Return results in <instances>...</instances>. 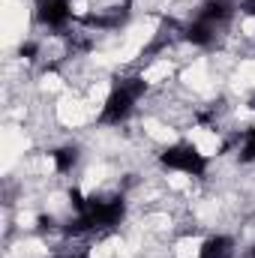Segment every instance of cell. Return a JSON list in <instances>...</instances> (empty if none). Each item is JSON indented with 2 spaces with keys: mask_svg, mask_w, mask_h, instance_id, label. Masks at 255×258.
Here are the masks:
<instances>
[{
  "mask_svg": "<svg viewBox=\"0 0 255 258\" xmlns=\"http://www.w3.org/2000/svg\"><path fill=\"white\" fill-rule=\"evenodd\" d=\"M147 93H150V81H147L144 72H132V75L117 78L108 87V93H105V99L99 105L96 123L99 126H108V129H117V126H123V123H129L132 114L138 111V102Z\"/></svg>",
  "mask_w": 255,
  "mask_h": 258,
  "instance_id": "cell-1",
  "label": "cell"
},
{
  "mask_svg": "<svg viewBox=\"0 0 255 258\" xmlns=\"http://www.w3.org/2000/svg\"><path fill=\"white\" fill-rule=\"evenodd\" d=\"M156 165L168 174H183L189 180H204L213 159L210 153H204L195 141H186V138H177L171 144H162L159 153H156Z\"/></svg>",
  "mask_w": 255,
  "mask_h": 258,
  "instance_id": "cell-2",
  "label": "cell"
},
{
  "mask_svg": "<svg viewBox=\"0 0 255 258\" xmlns=\"http://www.w3.org/2000/svg\"><path fill=\"white\" fill-rule=\"evenodd\" d=\"M33 21L54 36H66L69 27L78 21L75 0H33Z\"/></svg>",
  "mask_w": 255,
  "mask_h": 258,
  "instance_id": "cell-3",
  "label": "cell"
},
{
  "mask_svg": "<svg viewBox=\"0 0 255 258\" xmlns=\"http://www.w3.org/2000/svg\"><path fill=\"white\" fill-rule=\"evenodd\" d=\"M219 36H222V30L207 24V21H201V18H192V21H186L180 27V42H186V45L198 48V51H213L219 45Z\"/></svg>",
  "mask_w": 255,
  "mask_h": 258,
  "instance_id": "cell-4",
  "label": "cell"
},
{
  "mask_svg": "<svg viewBox=\"0 0 255 258\" xmlns=\"http://www.w3.org/2000/svg\"><path fill=\"white\" fill-rule=\"evenodd\" d=\"M237 15H240L237 0H201L198 9H195V18H201V21H207L219 30H225Z\"/></svg>",
  "mask_w": 255,
  "mask_h": 258,
  "instance_id": "cell-5",
  "label": "cell"
},
{
  "mask_svg": "<svg viewBox=\"0 0 255 258\" xmlns=\"http://www.w3.org/2000/svg\"><path fill=\"white\" fill-rule=\"evenodd\" d=\"M48 159H51V171H54L57 177H69V174L81 165L84 150H81V144H75V141H63V144H54V147L48 150Z\"/></svg>",
  "mask_w": 255,
  "mask_h": 258,
  "instance_id": "cell-6",
  "label": "cell"
},
{
  "mask_svg": "<svg viewBox=\"0 0 255 258\" xmlns=\"http://www.w3.org/2000/svg\"><path fill=\"white\" fill-rule=\"evenodd\" d=\"M195 258H237V237L225 231H213L198 243Z\"/></svg>",
  "mask_w": 255,
  "mask_h": 258,
  "instance_id": "cell-7",
  "label": "cell"
},
{
  "mask_svg": "<svg viewBox=\"0 0 255 258\" xmlns=\"http://www.w3.org/2000/svg\"><path fill=\"white\" fill-rule=\"evenodd\" d=\"M237 162L240 165H255V126L246 129L240 144H237Z\"/></svg>",
  "mask_w": 255,
  "mask_h": 258,
  "instance_id": "cell-8",
  "label": "cell"
},
{
  "mask_svg": "<svg viewBox=\"0 0 255 258\" xmlns=\"http://www.w3.org/2000/svg\"><path fill=\"white\" fill-rule=\"evenodd\" d=\"M15 54H18L21 60H27V63H36V60L42 57V42H39V39H21Z\"/></svg>",
  "mask_w": 255,
  "mask_h": 258,
  "instance_id": "cell-9",
  "label": "cell"
},
{
  "mask_svg": "<svg viewBox=\"0 0 255 258\" xmlns=\"http://www.w3.org/2000/svg\"><path fill=\"white\" fill-rule=\"evenodd\" d=\"M237 9H240V15L255 18V0H237Z\"/></svg>",
  "mask_w": 255,
  "mask_h": 258,
  "instance_id": "cell-10",
  "label": "cell"
},
{
  "mask_svg": "<svg viewBox=\"0 0 255 258\" xmlns=\"http://www.w3.org/2000/svg\"><path fill=\"white\" fill-rule=\"evenodd\" d=\"M243 258H255V243H249V249L243 252Z\"/></svg>",
  "mask_w": 255,
  "mask_h": 258,
  "instance_id": "cell-11",
  "label": "cell"
},
{
  "mask_svg": "<svg viewBox=\"0 0 255 258\" xmlns=\"http://www.w3.org/2000/svg\"><path fill=\"white\" fill-rule=\"evenodd\" d=\"M246 105H249V111H255V96H249V99H246Z\"/></svg>",
  "mask_w": 255,
  "mask_h": 258,
  "instance_id": "cell-12",
  "label": "cell"
}]
</instances>
